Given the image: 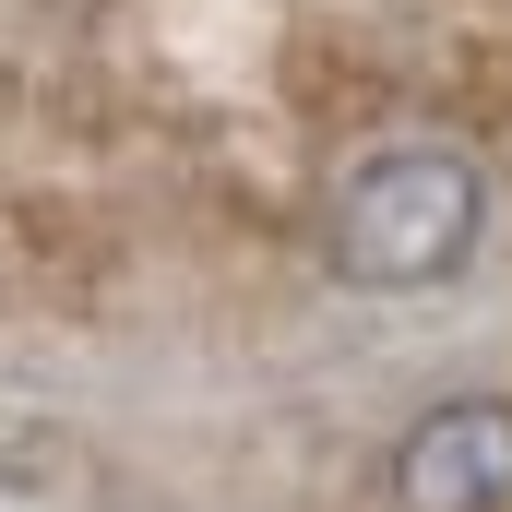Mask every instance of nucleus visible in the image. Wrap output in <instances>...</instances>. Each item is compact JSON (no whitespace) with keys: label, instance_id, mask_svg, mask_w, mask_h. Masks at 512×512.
<instances>
[{"label":"nucleus","instance_id":"nucleus-2","mask_svg":"<svg viewBox=\"0 0 512 512\" xmlns=\"http://www.w3.org/2000/svg\"><path fill=\"white\" fill-rule=\"evenodd\" d=\"M393 501L405 512H512V405L501 393L429 405L393 453Z\"/></svg>","mask_w":512,"mask_h":512},{"label":"nucleus","instance_id":"nucleus-1","mask_svg":"<svg viewBox=\"0 0 512 512\" xmlns=\"http://www.w3.org/2000/svg\"><path fill=\"white\" fill-rule=\"evenodd\" d=\"M477 227H489V179H477L453 143H393V155H370V167H346L322 251H334V274H346V286L417 298V286L465 274Z\"/></svg>","mask_w":512,"mask_h":512}]
</instances>
